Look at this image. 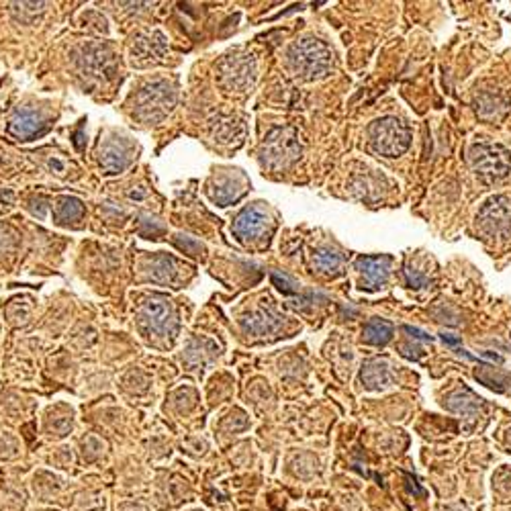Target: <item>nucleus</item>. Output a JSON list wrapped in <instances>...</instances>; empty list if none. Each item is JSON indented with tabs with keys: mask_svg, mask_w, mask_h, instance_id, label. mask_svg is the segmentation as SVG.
Segmentation results:
<instances>
[{
	"mask_svg": "<svg viewBox=\"0 0 511 511\" xmlns=\"http://www.w3.org/2000/svg\"><path fill=\"white\" fill-rule=\"evenodd\" d=\"M241 192H244V182L241 180H237L234 176H223V178H219L215 182L209 194H211V198H213L215 203H219L221 207H227L229 203H234V201H237L241 196Z\"/></svg>",
	"mask_w": 511,
	"mask_h": 511,
	"instance_id": "11",
	"label": "nucleus"
},
{
	"mask_svg": "<svg viewBox=\"0 0 511 511\" xmlns=\"http://www.w3.org/2000/svg\"><path fill=\"white\" fill-rule=\"evenodd\" d=\"M362 336L372 346H384L393 338V323L384 320H370L364 325Z\"/></svg>",
	"mask_w": 511,
	"mask_h": 511,
	"instance_id": "14",
	"label": "nucleus"
},
{
	"mask_svg": "<svg viewBox=\"0 0 511 511\" xmlns=\"http://www.w3.org/2000/svg\"><path fill=\"white\" fill-rule=\"evenodd\" d=\"M178 246H180V250L189 252L191 255H198L201 252H203V246H201L198 241H192V239H184V241H178Z\"/></svg>",
	"mask_w": 511,
	"mask_h": 511,
	"instance_id": "20",
	"label": "nucleus"
},
{
	"mask_svg": "<svg viewBox=\"0 0 511 511\" xmlns=\"http://www.w3.org/2000/svg\"><path fill=\"white\" fill-rule=\"evenodd\" d=\"M244 323V329H246V334H250V336H270V334H275L278 327H280V317H277L275 313H270V311H255L252 313L248 320L241 321Z\"/></svg>",
	"mask_w": 511,
	"mask_h": 511,
	"instance_id": "10",
	"label": "nucleus"
},
{
	"mask_svg": "<svg viewBox=\"0 0 511 511\" xmlns=\"http://www.w3.org/2000/svg\"><path fill=\"white\" fill-rule=\"evenodd\" d=\"M139 321L146 334L153 338H168L176 332V313L164 298H148L139 309Z\"/></svg>",
	"mask_w": 511,
	"mask_h": 511,
	"instance_id": "5",
	"label": "nucleus"
},
{
	"mask_svg": "<svg viewBox=\"0 0 511 511\" xmlns=\"http://www.w3.org/2000/svg\"><path fill=\"white\" fill-rule=\"evenodd\" d=\"M477 225L487 237H507L511 234V198L493 196L477 215Z\"/></svg>",
	"mask_w": 511,
	"mask_h": 511,
	"instance_id": "6",
	"label": "nucleus"
},
{
	"mask_svg": "<svg viewBox=\"0 0 511 511\" xmlns=\"http://www.w3.org/2000/svg\"><path fill=\"white\" fill-rule=\"evenodd\" d=\"M407 334H411V338H415V340H424V341H431L434 338L431 336H427L426 332H422V329H417V327H411V325H405L403 327Z\"/></svg>",
	"mask_w": 511,
	"mask_h": 511,
	"instance_id": "21",
	"label": "nucleus"
},
{
	"mask_svg": "<svg viewBox=\"0 0 511 511\" xmlns=\"http://www.w3.org/2000/svg\"><path fill=\"white\" fill-rule=\"evenodd\" d=\"M469 162L485 180H501L511 170V153L497 144H474L469 149Z\"/></svg>",
	"mask_w": 511,
	"mask_h": 511,
	"instance_id": "3",
	"label": "nucleus"
},
{
	"mask_svg": "<svg viewBox=\"0 0 511 511\" xmlns=\"http://www.w3.org/2000/svg\"><path fill=\"white\" fill-rule=\"evenodd\" d=\"M270 227V215L268 211L258 203L254 207H248L244 209L241 213L237 215L234 223L235 235L246 241V239H258L266 234V229Z\"/></svg>",
	"mask_w": 511,
	"mask_h": 511,
	"instance_id": "7",
	"label": "nucleus"
},
{
	"mask_svg": "<svg viewBox=\"0 0 511 511\" xmlns=\"http://www.w3.org/2000/svg\"><path fill=\"white\" fill-rule=\"evenodd\" d=\"M289 64L305 80L323 78L332 70L334 51L320 39H301L289 51Z\"/></svg>",
	"mask_w": 511,
	"mask_h": 511,
	"instance_id": "1",
	"label": "nucleus"
},
{
	"mask_svg": "<svg viewBox=\"0 0 511 511\" xmlns=\"http://www.w3.org/2000/svg\"><path fill=\"white\" fill-rule=\"evenodd\" d=\"M301 153V144L295 129H277L268 135L262 146V160L272 168H284L293 164Z\"/></svg>",
	"mask_w": 511,
	"mask_h": 511,
	"instance_id": "4",
	"label": "nucleus"
},
{
	"mask_svg": "<svg viewBox=\"0 0 511 511\" xmlns=\"http://www.w3.org/2000/svg\"><path fill=\"white\" fill-rule=\"evenodd\" d=\"M448 409L450 411H456V413H462V415H469V413H474L477 411V397H472L469 391H458V393H452L448 397Z\"/></svg>",
	"mask_w": 511,
	"mask_h": 511,
	"instance_id": "18",
	"label": "nucleus"
},
{
	"mask_svg": "<svg viewBox=\"0 0 511 511\" xmlns=\"http://www.w3.org/2000/svg\"><path fill=\"white\" fill-rule=\"evenodd\" d=\"M272 280H275V284L278 286V291L284 293V295H297L298 291H301V286H298L297 282H295L293 278L286 277V275L272 272Z\"/></svg>",
	"mask_w": 511,
	"mask_h": 511,
	"instance_id": "19",
	"label": "nucleus"
},
{
	"mask_svg": "<svg viewBox=\"0 0 511 511\" xmlns=\"http://www.w3.org/2000/svg\"><path fill=\"white\" fill-rule=\"evenodd\" d=\"M360 379H362L366 389H384L386 384L391 383L389 364L383 362V360H372V362L364 364Z\"/></svg>",
	"mask_w": 511,
	"mask_h": 511,
	"instance_id": "12",
	"label": "nucleus"
},
{
	"mask_svg": "<svg viewBox=\"0 0 511 511\" xmlns=\"http://www.w3.org/2000/svg\"><path fill=\"white\" fill-rule=\"evenodd\" d=\"M129 162H131V156H129V151L121 144H108L107 148L103 149V153H101V164L111 174L121 172Z\"/></svg>",
	"mask_w": 511,
	"mask_h": 511,
	"instance_id": "13",
	"label": "nucleus"
},
{
	"mask_svg": "<svg viewBox=\"0 0 511 511\" xmlns=\"http://www.w3.org/2000/svg\"><path fill=\"white\" fill-rule=\"evenodd\" d=\"M47 129V123L39 113L31 111V108H19L13 119H11V125L8 131L13 137L17 139H31L35 135H39Z\"/></svg>",
	"mask_w": 511,
	"mask_h": 511,
	"instance_id": "9",
	"label": "nucleus"
},
{
	"mask_svg": "<svg viewBox=\"0 0 511 511\" xmlns=\"http://www.w3.org/2000/svg\"><path fill=\"white\" fill-rule=\"evenodd\" d=\"M176 264L172 262L170 258H156V260H151V264H149V270L148 275L149 278L153 280V282H164V284H168L174 280L176 277Z\"/></svg>",
	"mask_w": 511,
	"mask_h": 511,
	"instance_id": "15",
	"label": "nucleus"
},
{
	"mask_svg": "<svg viewBox=\"0 0 511 511\" xmlns=\"http://www.w3.org/2000/svg\"><path fill=\"white\" fill-rule=\"evenodd\" d=\"M341 264H343V258L336 250L323 248V250H320L315 254V266L320 268V272H323V275H338Z\"/></svg>",
	"mask_w": 511,
	"mask_h": 511,
	"instance_id": "17",
	"label": "nucleus"
},
{
	"mask_svg": "<svg viewBox=\"0 0 511 511\" xmlns=\"http://www.w3.org/2000/svg\"><path fill=\"white\" fill-rule=\"evenodd\" d=\"M391 255H362L356 262V268L360 270L366 289L374 291L386 284L391 275Z\"/></svg>",
	"mask_w": 511,
	"mask_h": 511,
	"instance_id": "8",
	"label": "nucleus"
},
{
	"mask_svg": "<svg viewBox=\"0 0 511 511\" xmlns=\"http://www.w3.org/2000/svg\"><path fill=\"white\" fill-rule=\"evenodd\" d=\"M84 213V207L78 198L74 196H64L60 203H58V209H56V219L58 223H72V221H80V217Z\"/></svg>",
	"mask_w": 511,
	"mask_h": 511,
	"instance_id": "16",
	"label": "nucleus"
},
{
	"mask_svg": "<svg viewBox=\"0 0 511 511\" xmlns=\"http://www.w3.org/2000/svg\"><path fill=\"white\" fill-rule=\"evenodd\" d=\"M442 340L446 341V343H450V346H456V343H458V340H454V338H448V336H442Z\"/></svg>",
	"mask_w": 511,
	"mask_h": 511,
	"instance_id": "22",
	"label": "nucleus"
},
{
	"mask_svg": "<svg viewBox=\"0 0 511 511\" xmlns=\"http://www.w3.org/2000/svg\"><path fill=\"white\" fill-rule=\"evenodd\" d=\"M370 146L384 158H399L411 144V131L397 117H383L368 127Z\"/></svg>",
	"mask_w": 511,
	"mask_h": 511,
	"instance_id": "2",
	"label": "nucleus"
}]
</instances>
